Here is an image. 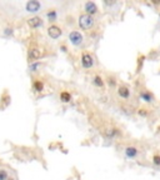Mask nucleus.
<instances>
[{
  "instance_id": "obj_13",
  "label": "nucleus",
  "mask_w": 160,
  "mask_h": 180,
  "mask_svg": "<svg viewBox=\"0 0 160 180\" xmlns=\"http://www.w3.org/2000/svg\"><path fill=\"white\" fill-rule=\"evenodd\" d=\"M94 84L96 85V86H103L104 84H103V80H101V78H99V76H95V79H94Z\"/></svg>"
},
{
  "instance_id": "obj_1",
  "label": "nucleus",
  "mask_w": 160,
  "mask_h": 180,
  "mask_svg": "<svg viewBox=\"0 0 160 180\" xmlns=\"http://www.w3.org/2000/svg\"><path fill=\"white\" fill-rule=\"evenodd\" d=\"M93 25H94V19H93V17L88 15V14H84V15L80 17L79 26L82 28V29L88 30V29H90V28H93Z\"/></svg>"
},
{
  "instance_id": "obj_4",
  "label": "nucleus",
  "mask_w": 160,
  "mask_h": 180,
  "mask_svg": "<svg viewBox=\"0 0 160 180\" xmlns=\"http://www.w3.org/2000/svg\"><path fill=\"white\" fill-rule=\"evenodd\" d=\"M40 9V3L39 2H35V0H31V2H28L26 3V10L30 11V13H35Z\"/></svg>"
},
{
  "instance_id": "obj_3",
  "label": "nucleus",
  "mask_w": 160,
  "mask_h": 180,
  "mask_svg": "<svg viewBox=\"0 0 160 180\" xmlns=\"http://www.w3.org/2000/svg\"><path fill=\"white\" fill-rule=\"evenodd\" d=\"M48 34H49V36L53 38V39H58V38L61 35V30H60V28H58V26H55V25H53V26H50L49 29H48Z\"/></svg>"
},
{
  "instance_id": "obj_16",
  "label": "nucleus",
  "mask_w": 160,
  "mask_h": 180,
  "mask_svg": "<svg viewBox=\"0 0 160 180\" xmlns=\"http://www.w3.org/2000/svg\"><path fill=\"white\" fill-rule=\"evenodd\" d=\"M5 179H6V171L2 170L0 171V180H5Z\"/></svg>"
},
{
  "instance_id": "obj_9",
  "label": "nucleus",
  "mask_w": 160,
  "mask_h": 180,
  "mask_svg": "<svg viewBox=\"0 0 160 180\" xmlns=\"http://www.w3.org/2000/svg\"><path fill=\"white\" fill-rule=\"evenodd\" d=\"M125 154H126V156H129V158H134V156L138 154V150H136V148H134V146H129V148H126V150H125Z\"/></svg>"
},
{
  "instance_id": "obj_11",
  "label": "nucleus",
  "mask_w": 160,
  "mask_h": 180,
  "mask_svg": "<svg viewBox=\"0 0 160 180\" xmlns=\"http://www.w3.org/2000/svg\"><path fill=\"white\" fill-rule=\"evenodd\" d=\"M60 99L64 101V103H68V101H70V99H71V96H70V94L69 93H61V95H60Z\"/></svg>"
},
{
  "instance_id": "obj_7",
  "label": "nucleus",
  "mask_w": 160,
  "mask_h": 180,
  "mask_svg": "<svg viewBox=\"0 0 160 180\" xmlns=\"http://www.w3.org/2000/svg\"><path fill=\"white\" fill-rule=\"evenodd\" d=\"M28 24H29L30 28H39V26H42L43 20L40 19L39 17H34V18H30L28 20Z\"/></svg>"
},
{
  "instance_id": "obj_10",
  "label": "nucleus",
  "mask_w": 160,
  "mask_h": 180,
  "mask_svg": "<svg viewBox=\"0 0 160 180\" xmlns=\"http://www.w3.org/2000/svg\"><path fill=\"white\" fill-rule=\"evenodd\" d=\"M118 93H119L120 96H123V98H129V90L125 86H120L119 90H118Z\"/></svg>"
},
{
  "instance_id": "obj_5",
  "label": "nucleus",
  "mask_w": 160,
  "mask_h": 180,
  "mask_svg": "<svg viewBox=\"0 0 160 180\" xmlns=\"http://www.w3.org/2000/svg\"><path fill=\"white\" fill-rule=\"evenodd\" d=\"M82 64H83V66L86 68V69L91 68L93 64H94V61H93V58H91V55H89V54H84V55H83V58H82Z\"/></svg>"
},
{
  "instance_id": "obj_12",
  "label": "nucleus",
  "mask_w": 160,
  "mask_h": 180,
  "mask_svg": "<svg viewBox=\"0 0 160 180\" xmlns=\"http://www.w3.org/2000/svg\"><path fill=\"white\" fill-rule=\"evenodd\" d=\"M141 98H143L145 101H151L153 96H151L150 94H148V93H143V94H141Z\"/></svg>"
},
{
  "instance_id": "obj_17",
  "label": "nucleus",
  "mask_w": 160,
  "mask_h": 180,
  "mask_svg": "<svg viewBox=\"0 0 160 180\" xmlns=\"http://www.w3.org/2000/svg\"><path fill=\"white\" fill-rule=\"evenodd\" d=\"M154 164L160 165V156H158V155H155V156H154Z\"/></svg>"
},
{
  "instance_id": "obj_6",
  "label": "nucleus",
  "mask_w": 160,
  "mask_h": 180,
  "mask_svg": "<svg viewBox=\"0 0 160 180\" xmlns=\"http://www.w3.org/2000/svg\"><path fill=\"white\" fill-rule=\"evenodd\" d=\"M85 10H86V13H88V15H93V14H95L96 11H98V8H96V5L93 3V2H88L86 4H85Z\"/></svg>"
},
{
  "instance_id": "obj_2",
  "label": "nucleus",
  "mask_w": 160,
  "mask_h": 180,
  "mask_svg": "<svg viewBox=\"0 0 160 180\" xmlns=\"http://www.w3.org/2000/svg\"><path fill=\"white\" fill-rule=\"evenodd\" d=\"M69 39H70V41L74 45H80L82 44V41H83V35L80 34L79 31H73V33H70Z\"/></svg>"
},
{
  "instance_id": "obj_14",
  "label": "nucleus",
  "mask_w": 160,
  "mask_h": 180,
  "mask_svg": "<svg viewBox=\"0 0 160 180\" xmlns=\"http://www.w3.org/2000/svg\"><path fill=\"white\" fill-rule=\"evenodd\" d=\"M34 86H35V89L38 90V91H42L43 90V84L40 81H36L35 84H34Z\"/></svg>"
},
{
  "instance_id": "obj_18",
  "label": "nucleus",
  "mask_w": 160,
  "mask_h": 180,
  "mask_svg": "<svg viewBox=\"0 0 160 180\" xmlns=\"http://www.w3.org/2000/svg\"><path fill=\"white\" fill-rule=\"evenodd\" d=\"M8 180H14V179H8Z\"/></svg>"
},
{
  "instance_id": "obj_8",
  "label": "nucleus",
  "mask_w": 160,
  "mask_h": 180,
  "mask_svg": "<svg viewBox=\"0 0 160 180\" xmlns=\"http://www.w3.org/2000/svg\"><path fill=\"white\" fill-rule=\"evenodd\" d=\"M40 51L38 50V49H31L30 51H29V59L30 60H38L39 58H40Z\"/></svg>"
},
{
  "instance_id": "obj_15",
  "label": "nucleus",
  "mask_w": 160,
  "mask_h": 180,
  "mask_svg": "<svg viewBox=\"0 0 160 180\" xmlns=\"http://www.w3.org/2000/svg\"><path fill=\"white\" fill-rule=\"evenodd\" d=\"M48 17H49V19L53 21V20H55V18H56V13L55 11H50L49 14H48Z\"/></svg>"
}]
</instances>
